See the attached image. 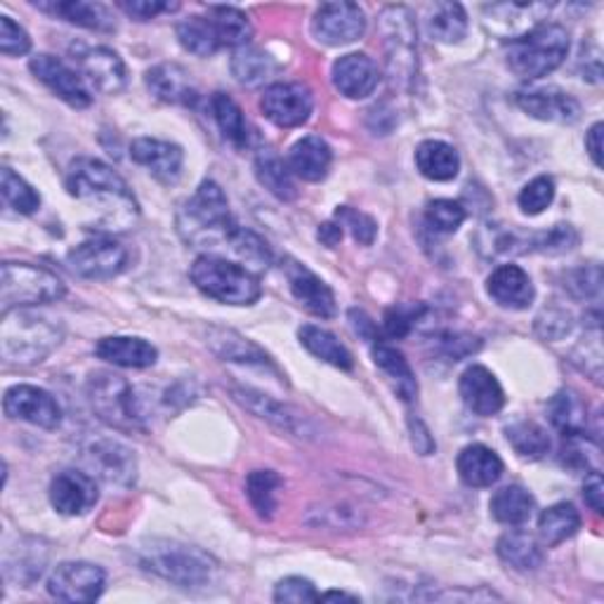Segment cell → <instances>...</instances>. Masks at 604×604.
<instances>
[{"mask_svg":"<svg viewBox=\"0 0 604 604\" xmlns=\"http://www.w3.org/2000/svg\"><path fill=\"white\" fill-rule=\"evenodd\" d=\"M210 111L216 119L225 140H229L237 149H248L253 142V132L248 128L241 107L225 92H216L210 97Z\"/></svg>","mask_w":604,"mask_h":604,"instance_id":"d590c367","label":"cell"},{"mask_svg":"<svg viewBox=\"0 0 604 604\" xmlns=\"http://www.w3.org/2000/svg\"><path fill=\"white\" fill-rule=\"evenodd\" d=\"M578 529L581 515L572 503H555L538 517V536L548 548H555V545L572 538Z\"/></svg>","mask_w":604,"mask_h":604,"instance_id":"ab89813d","label":"cell"},{"mask_svg":"<svg viewBox=\"0 0 604 604\" xmlns=\"http://www.w3.org/2000/svg\"><path fill=\"white\" fill-rule=\"evenodd\" d=\"M366 31V14L357 3H326L311 19V33L319 43L338 48L359 41Z\"/></svg>","mask_w":604,"mask_h":604,"instance_id":"4fadbf2b","label":"cell"},{"mask_svg":"<svg viewBox=\"0 0 604 604\" xmlns=\"http://www.w3.org/2000/svg\"><path fill=\"white\" fill-rule=\"evenodd\" d=\"M555 199V182L548 175H538L527 187L519 191V208L524 216H541V212L548 208Z\"/></svg>","mask_w":604,"mask_h":604,"instance_id":"816d5d0a","label":"cell"},{"mask_svg":"<svg viewBox=\"0 0 604 604\" xmlns=\"http://www.w3.org/2000/svg\"><path fill=\"white\" fill-rule=\"evenodd\" d=\"M0 191H3V199L22 216H33L41 208L38 191L24 178H19L12 168H3V172H0Z\"/></svg>","mask_w":604,"mask_h":604,"instance_id":"7dc6e473","label":"cell"},{"mask_svg":"<svg viewBox=\"0 0 604 604\" xmlns=\"http://www.w3.org/2000/svg\"><path fill=\"white\" fill-rule=\"evenodd\" d=\"M62 338L60 324L24 309H12L0 324V355L12 366H33L48 359Z\"/></svg>","mask_w":604,"mask_h":604,"instance_id":"277c9868","label":"cell"},{"mask_svg":"<svg viewBox=\"0 0 604 604\" xmlns=\"http://www.w3.org/2000/svg\"><path fill=\"white\" fill-rule=\"evenodd\" d=\"M578 231L572 225H555L543 234H532V250L548 253V256H562L578 246Z\"/></svg>","mask_w":604,"mask_h":604,"instance_id":"f5cc1de1","label":"cell"},{"mask_svg":"<svg viewBox=\"0 0 604 604\" xmlns=\"http://www.w3.org/2000/svg\"><path fill=\"white\" fill-rule=\"evenodd\" d=\"M65 185L76 201L97 206L100 210L97 229L128 231L140 218V206L126 180L100 159L78 156L67 170Z\"/></svg>","mask_w":604,"mask_h":604,"instance_id":"6da1fadb","label":"cell"},{"mask_svg":"<svg viewBox=\"0 0 604 604\" xmlns=\"http://www.w3.org/2000/svg\"><path fill=\"white\" fill-rule=\"evenodd\" d=\"M281 477L275 471H253L246 479V496L253 505V511L263 519H271L279 508V492Z\"/></svg>","mask_w":604,"mask_h":604,"instance_id":"7bdbcfd3","label":"cell"},{"mask_svg":"<svg viewBox=\"0 0 604 604\" xmlns=\"http://www.w3.org/2000/svg\"><path fill=\"white\" fill-rule=\"evenodd\" d=\"M408 425H412V442H414V449L420 454V456H430L435 449H437V446H435V439L430 437V430H427V427L416 418H412V423H408Z\"/></svg>","mask_w":604,"mask_h":604,"instance_id":"6125c7cd","label":"cell"},{"mask_svg":"<svg viewBox=\"0 0 604 604\" xmlns=\"http://www.w3.org/2000/svg\"><path fill=\"white\" fill-rule=\"evenodd\" d=\"M67 265L83 279H113L130 267V250L113 239H90L69 250Z\"/></svg>","mask_w":604,"mask_h":604,"instance_id":"30bf717a","label":"cell"},{"mask_svg":"<svg viewBox=\"0 0 604 604\" xmlns=\"http://www.w3.org/2000/svg\"><path fill=\"white\" fill-rule=\"evenodd\" d=\"M256 178L271 194V197H277L279 201H294L298 197L294 172H290L288 164H284V159L277 151H271V149L258 151Z\"/></svg>","mask_w":604,"mask_h":604,"instance_id":"836d02e7","label":"cell"},{"mask_svg":"<svg viewBox=\"0 0 604 604\" xmlns=\"http://www.w3.org/2000/svg\"><path fill=\"white\" fill-rule=\"evenodd\" d=\"M330 78H334V86L340 90V95L349 97V100H364V97L374 95L378 88L380 71L368 55L349 52L336 60L334 69H330Z\"/></svg>","mask_w":604,"mask_h":604,"instance_id":"44dd1931","label":"cell"},{"mask_svg":"<svg viewBox=\"0 0 604 604\" xmlns=\"http://www.w3.org/2000/svg\"><path fill=\"white\" fill-rule=\"evenodd\" d=\"M349 319H353V328H355V334H359L364 340H368V343L378 340V338H376V324H374L372 319H368L366 311H362V309H353V311H349Z\"/></svg>","mask_w":604,"mask_h":604,"instance_id":"be15d7a7","label":"cell"},{"mask_svg":"<svg viewBox=\"0 0 604 604\" xmlns=\"http://www.w3.org/2000/svg\"><path fill=\"white\" fill-rule=\"evenodd\" d=\"M260 109L275 126L298 128L309 121L315 100L303 83H275L265 90Z\"/></svg>","mask_w":604,"mask_h":604,"instance_id":"2e32d148","label":"cell"},{"mask_svg":"<svg viewBox=\"0 0 604 604\" xmlns=\"http://www.w3.org/2000/svg\"><path fill=\"white\" fill-rule=\"evenodd\" d=\"M551 420L557 430L564 435L586 433V408L572 393H560L551 402Z\"/></svg>","mask_w":604,"mask_h":604,"instance_id":"c3c4849f","label":"cell"},{"mask_svg":"<svg viewBox=\"0 0 604 604\" xmlns=\"http://www.w3.org/2000/svg\"><path fill=\"white\" fill-rule=\"evenodd\" d=\"M97 501H100V492H97L92 475L81 471H62L52 477L50 503L60 515H86L95 508Z\"/></svg>","mask_w":604,"mask_h":604,"instance_id":"e0dca14e","label":"cell"},{"mask_svg":"<svg viewBox=\"0 0 604 604\" xmlns=\"http://www.w3.org/2000/svg\"><path fill=\"white\" fill-rule=\"evenodd\" d=\"M277 65L271 57L258 48H239L231 57V73L246 88H258L267 78L275 76Z\"/></svg>","mask_w":604,"mask_h":604,"instance_id":"ee69618b","label":"cell"},{"mask_svg":"<svg viewBox=\"0 0 604 604\" xmlns=\"http://www.w3.org/2000/svg\"><path fill=\"white\" fill-rule=\"evenodd\" d=\"M330 600H347V602H359V597L347 595L340 591H328V593H319V602H330Z\"/></svg>","mask_w":604,"mask_h":604,"instance_id":"003e7915","label":"cell"},{"mask_svg":"<svg viewBox=\"0 0 604 604\" xmlns=\"http://www.w3.org/2000/svg\"><path fill=\"white\" fill-rule=\"evenodd\" d=\"M425 311H427V307L423 303L397 305L393 309H387L385 319H383L385 336L393 338V340L406 338L418 326V321L425 317Z\"/></svg>","mask_w":604,"mask_h":604,"instance_id":"f907efd6","label":"cell"},{"mask_svg":"<svg viewBox=\"0 0 604 604\" xmlns=\"http://www.w3.org/2000/svg\"><path fill=\"white\" fill-rule=\"evenodd\" d=\"M191 281L204 296L225 305H256L263 296L258 275L241 263H231L216 253H204L191 265Z\"/></svg>","mask_w":604,"mask_h":604,"instance_id":"8992f818","label":"cell"},{"mask_svg":"<svg viewBox=\"0 0 604 604\" xmlns=\"http://www.w3.org/2000/svg\"><path fill=\"white\" fill-rule=\"evenodd\" d=\"M467 210L461 201L452 199H437L427 204L425 222L435 234H454L465 222Z\"/></svg>","mask_w":604,"mask_h":604,"instance_id":"681fc988","label":"cell"},{"mask_svg":"<svg viewBox=\"0 0 604 604\" xmlns=\"http://www.w3.org/2000/svg\"><path fill=\"white\" fill-rule=\"evenodd\" d=\"M31 73L41 81L46 88H50L62 102H67L73 109H88L92 105V95L86 83V78L67 67L60 57L55 55H36L29 62Z\"/></svg>","mask_w":604,"mask_h":604,"instance_id":"9a60e30c","label":"cell"},{"mask_svg":"<svg viewBox=\"0 0 604 604\" xmlns=\"http://www.w3.org/2000/svg\"><path fill=\"white\" fill-rule=\"evenodd\" d=\"M3 412L12 420H24L43 430H55L62 423V408L57 399L36 385H14L3 397Z\"/></svg>","mask_w":604,"mask_h":604,"instance_id":"5bb4252c","label":"cell"},{"mask_svg":"<svg viewBox=\"0 0 604 604\" xmlns=\"http://www.w3.org/2000/svg\"><path fill=\"white\" fill-rule=\"evenodd\" d=\"M600 286H602L600 265H586V267L572 269L570 275L564 277V288L570 290L572 298H578V300L595 298L600 294Z\"/></svg>","mask_w":604,"mask_h":604,"instance_id":"11a10c76","label":"cell"},{"mask_svg":"<svg viewBox=\"0 0 604 604\" xmlns=\"http://www.w3.org/2000/svg\"><path fill=\"white\" fill-rule=\"evenodd\" d=\"M458 475L463 484L473 486V489H486L501 479L503 475V461L496 452L484 444H471L458 454L456 461Z\"/></svg>","mask_w":604,"mask_h":604,"instance_id":"f546056e","label":"cell"},{"mask_svg":"<svg viewBox=\"0 0 604 604\" xmlns=\"http://www.w3.org/2000/svg\"><path fill=\"white\" fill-rule=\"evenodd\" d=\"M43 12L62 17L65 22L83 27L90 31L111 33L116 31V19L102 3H86V0H57V3H36Z\"/></svg>","mask_w":604,"mask_h":604,"instance_id":"4dcf8cb0","label":"cell"},{"mask_svg":"<svg viewBox=\"0 0 604 604\" xmlns=\"http://www.w3.org/2000/svg\"><path fill=\"white\" fill-rule=\"evenodd\" d=\"M239 227L231 218L222 187L212 180H204L178 212L180 237L197 248H227Z\"/></svg>","mask_w":604,"mask_h":604,"instance_id":"7a4b0ae2","label":"cell"},{"mask_svg":"<svg viewBox=\"0 0 604 604\" xmlns=\"http://www.w3.org/2000/svg\"><path fill=\"white\" fill-rule=\"evenodd\" d=\"M486 290L496 305L515 311L527 309L536 298L532 277L517 265H498L486 279Z\"/></svg>","mask_w":604,"mask_h":604,"instance_id":"d4e9b609","label":"cell"},{"mask_svg":"<svg viewBox=\"0 0 604 604\" xmlns=\"http://www.w3.org/2000/svg\"><path fill=\"white\" fill-rule=\"evenodd\" d=\"M275 602H288V604H303V602H319V593L315 583L303 576H288L277 583L275 588Z\"/></svg>","mask_w":604,"mask_h":604,"instance_id":"9f6ffc18","label":"cell"},{"mask_svg":"<svg viewBox=\"0 0 604 604\" xmlns=\"http://www.w3.org/2000/svg\"><path fill=\"white\" fill-rule=\"evenodd\" d=\"M298 338L309 355H315L317 359H321L330 366L343 368V372H349V368L355 366V359H353V355H349V349L334 334H330V330H326L321 326L305 324L298 330Z\"/></svg>","mask_w":604,"mask_h":604,"instance_id":"e575fe53","label":"cell"},{"mask_svg":"<svg viewBox=\"0 0 604 604\" xmlns=\"http://www.w3.org/2000/svg\"><path fill=\"white\" fill-rule=\"evenodd\" d=\"M107 574L90 562H62L48 578V593L62 602H95L105 593Z\"/></svg>","mask_w":604,"mask_h":604,"instance_id":"7c38bea8","label":"cell"},{"mask_svg":"<svg viewBox=\"0 0 604 604\" xmlns=\"http://www.w3.org/2000/svg\"><path fill=\"white\" fill-rule=\"evenodd\" d=\"M583 498H586V505L595 515H602L604 484H602L600 473H588V479H586V484H583Z\"/></svg>","mask_w":604,"mask_h":604,"instance_id":"94428289","label":"cell"},{"mask_svg":"<svg viewBox=\"0 0 604 604\" xmlns=\"http://www.w3.org/2000/svg\"><path fill=\"white\" fill-rule=\"evenodd\" d=\"M517 107L545 123H576L581 119V105L570 92L560 88H538L517 95Z\"/></svg>","mask_w":604,"mask_h":604,"instance_id":"603a6c76","label":"cell"},{"mask_svg":"<svg viewBox=\"0 0 604 604\" xmlns=\"http://www.w3.org/2000/svg\"><path fill=\"white\" fill-rule=\"evenodd\" d=\"M31 50L29 33L6 14L0 17V52L8 57H22Z\"/></svg>","mask_w":604,"mask_h":604,"instance_id":"6f0895ef","label":"cell"},{"mask_svg":"<svg viewBox=\"0 0 604 604\" xmlns=\"http://www.w3.org/2000/svg\"><path fill=\"white\" fill-rule=\"evenodd\" d=\"M602 132L604 123H595L586 135V151L597 168H602Z\"/></svg>","mask_w":604,"mask_h":604,"instance_id":"e7e4bbea","label":"cell"},{"mask_svg":"<svg viewBox=\"0 0 604 604\" xmlns=\"http://www.w3.org/2000/svg\"><path fill=\"white\" fill-rule=\"evenodd\" d=\"M372 355H374V364L387 376V380L393 383L397 397L404 402H414L418 395V383H416L412 366H408L406 357L399 353V349L383 340H374Z\"/></svg>","mask_w":604,"mask_h":604,"instance_id":"1f68e13d","label":"cell"},{"mask_svg":"<svg viewBox=\"0 0 604 604\" xmlns=\"http://www.w3.org/2000/svg\"><path fill=\"white\" fill-rule=\"evenodd\" d=\"M505 437H508L511 446L519 458L538 461L551 452L548 433H545V427H541L534 420H517L508 425L505 427Z\"/></svg>","mask_w":604,"mask_h":604,"instance_id":"f6af8a7d","label":"cell"},{"mask_svg":"<svg viewBox=\"0 0 604 604\" xmlns=\"http://www.w3.org/2000/svg\"><path fill=\"white\" fill-rule=\"evenodd\" d=\"M317 239L328 246V248H336L340 241H343V227L338 220H330V222H324L319 225L317 229Z\"/></svg>","mask_w":604,"mask_h":604,"instance_id":"03108f58","label":"cell"},{"mask_svg":"<svg viewBox=\"0 0 604 604\" xmlns=\"http://www.w3.org/2000/svg\"><path fill=\"white\" fill-rule=\"evenodd\" d=\"M336 220L340 222V227H347L349 234L355 237V241H359L362 246H372L378 237V222L362 210H355L349 206H338Z\"/></svg>","mask_w":604,"mask_h":604,"instance_id":"db71d44e","label":"cell"},{"mask_svg":"<svg viewBox=\"0 0 604 604\" xmlns=\"http://www.w3.org/2000/svg\"><path fill=\"white\" fill-rule=\"evenodd\" d=\"M433 343L437 345V353L449 362H461L479 349V340L465 334H439Z\"/></svg>","mask_w":604,"mask_h":604,"instance_id":"680465c9","label":"cell"},{"mask_svg":"<svg viewBox=\"0 0 604 604\" xmlns=\"http://www.w3.org/2000/svg\"><path fill=\"white\" fill-rule=\"evenodd\" d=\"M130 159L147 168L156 180L164 185H175L182 175L185 154L178 145L156 140V138H140L130 145Z\"/></svg>","mask_w":604,"mask_h":604,"instance_id":"7402d4cb","label":"cell"},{"mask_svg":"<svg viewBox=\"0 0 604 604\" xmlns=\"http://www.w3.org/2000/svg\"><path fill=\"white\" fill-rule=\"evenodd\" d=\"M147 88L156 100L166 105H180V107H194L199 102V88L194 83L191 73L172 62L156 65L147 71Z\"/></svg>","mask_w":604,"mask_h":604,"instance_id":"cb8c5ba5","label":"cell"},{"mask_svg":"<svg viewBox=\"0 0 604 604\" xmlns=\"http://www.w3.org/2000/svg\"><path fill=\"white\" fill-rule=\"evenodd\" d=\"M534 508H536L534 496L524 489V486H517V484L503 486V489H498L492 496V503H489L494 519L501 524H511V527H519V524L529 522V517L534 515Z\"/></svg>","mask_w":604,"mask_h":604,"instance_id":"74e56055","label":"cell"},{"mask_svg":"<svg viewBox=\"0 0 604 604\" xmlns=\"http://www.w3.org/2000/svg\"><path fill=\"white\" fill-rule=\"evenodd\" d=\"M234 399L239 404H244L248 412H253L256 416L275 423L281 430L290 433V435H305L307 433V418L303 414H298L296 408H290L277 399H271L263 393H256V389L250 387H237L234 389Z\"/></svg>","mask_w":604,"mask_h":604,"instance_id":"4316f807","label":"cell"},{"mask_svg":"<svg viewBox=\"0 0 604 604\" xmlns=\"http://www.w3.org/2000/svg\"><path fill=\"white\" fill-rule=\"evenodd\" d=\"M551 10L548 3H494L482 10V24L489 33L515 43L545 24Z\"/></svg>","mask_w":604,"mask_h":604,"instance_id":"8fae6325","label":"cell"},{"mask_svg":"<svg viewBox=\"0 0 604 604\" xmlns=\"http://www.w3.org/2000/svg\"><path fill=\"white\" fill-rule=\"evenodd\" d=\"M95 355L121 368H149L159 359V349L145 338L109 336L97 340Z\"/></svg>","mask_w":604,"mask_h":604,"instance_id":"f1b7e54d","label":"cell"},{"mask_svg":"<svg viewBox=\"0 0 604 604\" xmlns=\"http://www.w3.org/2000/svg\"><path fill=\"white\" fill-rule=\"evenodd\" d=\"M178 41L187 52L197 57H210L222 48L216 29H212L210 17H199V14L187 17L185 22L178 24Z\"/></svg>","mask_w":604,"mask_h":604,"instance_id":"bcb514c9","label":"cell"},{"mask_svg":"<svg viewBox=\"0 0 604 604\" xmlns=\"http://www.w3.org/2000/svg\"><path fill=\"white\" fill-rule=\"evenodd\" d=\"M88 399L97 418L123 433H142L145 416L135 402V389L128 380L109 372H97L88 380Z\"/></svg>","mask_w":604,"mask_h":604,"instance_id":"9c48e42d","label":"cell"},{"mask_svg":"<svg viewBox=\"0 0 604 604\" xmlns=\"http://www.w3.org/2000/svg\"><path fill=\"white\" fill-rule=\"evenodd\" d=\"M208 17L212 29L218 33V41L222 48H246L253 38V24L239 8H210Z\"/></svg>","mask_w":604,"mask_h":604,"instance_id":"60d3db41","label":"cell"},{"mask_svg":"<svg viewBox=\"0 0 604 604\" xmlns=\"http://www.w3.org/2000/svg\"><path fill=\"white\" fill-rule=\"evenodd\" d=\"M208 345L212 353H216L222 362H237V364H246V366H271V359L267 357V353L250 343L248 338L234 334V330H218V334H212L208 338Z\"/></svg>","mask_w":604,"mask_h":604,"instance_id":"f35d334b","label":"cell"},{"mask_svg":"<svg viewBox=\"0 0 604 604\" xmlns=\"http://www.w3.org/2000/svg\"><path fill=\"white\" fill-rule=\"evenodd\" d=\"M78 69L97 92L119 95L128 86V69L119 52L109 48H86L76 55Z\"/></svg>","mask_w":604,"mask_h":604,"instance_id":"d6986e66","label":"cell"},{"mask_svg":"<svg viewBox=\"0 0 604 604\" xmlns=\"http://www.w3.org/2000/svg\"><path fill=\"white\" fill-rule=\"evenodd\" d=\"M86 461L90 471L111 486H130L138 477V461L126 444L113 439L92 442L86 449Z\"/></svg>","mask_w":604,"mask_h":604,"instance_id":"ac0fdd59","label":"cell"},{"mask_svg":"<svg viewBox=\"0 0 604 604\" xmlns=\"http://www.w3.org/2000/svg\"><path fill=\"white\" fill-rule=\"evenodd\" d=\"M416 168L427 180L452 182L461 170V156L442 140H425L416 149Z\"/></svg>","mask_w":604,"mask_h":604,"instance_id":"d6a6232c","label":"cell"},{"mask_svg":"<svg viewBox=\"0 0 604 604\" xmlns=\"http://www.w3.org/2000/svg\"><path fill=\"white\" fill-rule=\"evenodd\" d=\"M498 557L517 572H534L543 564L541 543L527 532H508L498 538Z\"/></svg>","mask_w":604,"mask_h":604,"instance_id":"8d00e7d4","label":"cell"},{"mask_svg":"<svg viewBox=\"0 0 604 604\" xmlns=\"http://www.w3.org/2000/svg\"><path fill=\"white\" fill-rule=\"evenodd\" d=\"M67 294L65 281L50 269L29 263H6L0 267V309L3 315L12 309L50 305Z\"/></svg>","mask_w":604,"mask_h":604,"instance_id":"ba28073f","label":"cell"},{"mask_svg":"<svg viewBox=\"0 0 604 604\" xmlns=\"http://www.w3.org/2000/svg\"><path fill=\"white\" fill-rule=\"evenodd\" d=\"M427 31L439 43H461L467 33V14L461 3H435L427 12Z\"/></svg>","mask_w":604,"mask_h":604,"instance_id":"b9f144b4","label":"cell"},{"mask_svg":"<svg viewBox=\"0 0 604 604\" xmlns=\"http://www.w3.org/2000/svg\"><path fill=\"white\" fill-rule=\"evenodd\" d=\"M570 55V33L560 24H541L519 41L511 43L505 62L522 81H536L553 73Z\"/></svg>","mask_w":604,"mask_h":604,"instance_id":"52a82bcc","label":"cell"},{"mask_svg":"<svg viewBox=\"0 0 604 604\" xmlns=\"http://www.w3.org/2000/svg\"><path fill=\"white\" fill-rule=\"evenodd\" d=\"M138 564L145 572L185 591L208 588L218 576V562L204 551L178 541H147L138 548Z\"/></svg>","mask_w":604,"mask_h":604,"instance_id":"3957f363","label":"cell"},{"mask_svg":"<svg viewBox=\"0 0 604 604\" xmlns=\"http://www.w3.org/2000/svg\"><path fill=\"white\" fill-rule=\"evenodd\" d=\"M330 164H334V151L317 135H307L288 151L290 172L305 182H321L330 170Z\"/></svg>","mask_w":604,"mask_h":604,"instance_id":"83f0119b","label":"cell"},{"mask_svg":"<svg viewBox=\"0 0 604 604\" xmlns=\"http://www.w3.org/2000/svg\"><path fill=\"white\" fill-rule=\"evenodd\" d=\"M378 27L383 33L385 48V69L389 86L395 90L408 92L414 88L418 76V27L414 12L404 6H387Z\"/></svg>","mask_w":604,"mask_h":604,"instance_id":"5b68a950","label":"cell"},{"mask_svg":"<svg viewBox=\"0 0 604 604\" xmlns=\"http://www.w3.org/2000/svg\"><path fill=\"white\" fill-rule=\"evenodd\" d=\"M288 284H290V294L294 298L319 319H334L336 317V296L315 271H309L307 267L290 263L288 267Z\"/></svg>","mask_w":604,"mask_h":604,"instance_id":"484cf974","label":"cell"},{"mask_svg":"<svg viewBox=\"0 0 604 604\" xmlns=\"http://www.w3.org/2000/svg\"><path fill=\"white\" fill-rule=\"evenodd\" d=\"M458 389H461L465 406L471 408L475 416L489 418V416H496L505 406V393L498 378L482 364L465 368Z\"/></svg>","mask_w":604,"mask_h":604,"instance_id":"ffe728a7","label":"cell"},{"mask_svg":"<svg viewBox=\"0 0 604 604\" xmlns=\"http://www.w3.org/2000/svg\"><path fill=\"white\" fill-rule=\"evenodd\" d=\"M119 8L123 12H128L130 17L140 19V22H149V19L159 17L161 12H175L180 6L178 3H161V0H123V3H119Z\"/></svg>","mask_w":604,"mask_h":604,"instance_id":"91938a15","label":"cell"}]
</instances>
